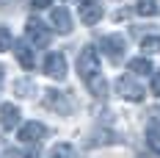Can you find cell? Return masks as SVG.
I'll return each instance as SVG.
<instances>
[{"label": "cell", "instance_id": "obj_23", "mask_svg": "<svg viewBox=\"0 0 160 158\" xmlns=\"http://www.w3.org/2000/svg\"><path fill=\"white\" fill-rule=\"evenodd\" d=\"M0 78H3V67H0Z\"/></svg>", "mask_w": 160, "mask_h": 158}, {"label": "cell", "instance_id": "obj_5", "mask_svg": "<svg viewBox=\"0 0 160 158\" xmlns=\"http://www.w3.org/2000/svg\"><path fill=\"white\" fill-rule=\"evenodd\" d=\"M102 19V6L97 0H80V22L83 25H97Z\"/></svg>", "mask_w": 160, "mask_h": 158}, {"label": "cell", "instance_id": "obj_15", "mask_svg": "<svg viewBox=\"0 0 160 158\" xmlns=\"http://www.w3.org/2000/svg\"><path fill=\"white\" fill-rule=\"evenodd\" d=\"M146 144H149L152 153H158V155H160V130L149 128V130H146Z\"/></svg>", "mask_w": 160, "mask_h": 158}, {"label": "cell", "instance_id": "obj_14", "mask_svg": "<svg viewBox=\"0 0 160 158\" xmlns=\"http://www.w3.org/2000/svg\"><path fill=\"white\" fill-rule=\"evenodd\" d=\"M135 11L144 14V17H158L160 6H158V0H138V3H135Z\"/></svg>", "mask_w": 160, "mask_h": 158}, {"label": "cell", "instance_id": "obj_16", "mask_svg": "<svg viewBox=\"0 0 160 158\" xmlns=\"http://www.w3.org/2000/svg\"><path fill=\"white\" fill-rule=\"evenodd\" d=\"M50 158H72V144H66V142L55 144V147L50 150Z\"/></svg>", "mask_w": 160, "mask_h": 158}, {"label": "cell", "instance_id": "obj_8", "mask_svg": "<svg viewBox=\"0 0 160 158\" xmlns=\"http://www.w3.org/2000/svg\"><path fill=\"white\" fill-rule=\"evenodd\" d=\"M50 22L55 25L58 33H69L72 31V17H69V11H66L64 6H55V8L50 11Z\"/></svg>", "mask_w": 160, "mask_h": 158}, {"label": "cell", "instance_id": "obj_12", "mask_svg": "<svg viewBox=\"0 0 160 158\" xmlns=\"http://www.w3.org/2000/svg\"><path fill=\"white\" fill-rule=\"evenodd\" d=\"M86 83H88V89H91V95H94V97H105V95H108V83H105V78H102V72L91 75Z\"/></svg>", "mask_w": 160, "mask_h": 158}, {"label": "cell", "instance_id": "obj_21", "mask_svg": "<svg viewBox=\"0 0 160 158\" xmlns=\"http://www.w3.org/2000/svg\"><path fill=\"white\" fill-rule=\"evenodd\" d=\"M17 92H19V97H31L28 92H33V83L31 80H19L17 83Z\"/></svg>", "mask_w": 160, "mask_h": 158}, {"label": "cell", "instance_id": "obj_7", "mask_svg": "<svg viewBox=\"0 0 160 158\" xmlns=\"http://www.w3.org/2000/svg\"><path fill=\"white\" fill-rule=\"evenodd\" d=\"M44 133H47V128L42 125V122H28V125L19 128V133H17V139L25 144H33V142H42L44 139Z\"/></svg>", "mask_w": 160, "mask_h": 158}, {"label": "cell", "instance_id": "obj_19", "mask_svg": "<svg viewBox=\"0 0 160 158\" xmlns=\"http://www.w3.org/2000/svg\"><path fill=\"white\" fill-rule=\"evenodd\" d=\"M149 119V128H155V130H160V108H149V114H146Z\"/></svg>", "mask_w": 160, "mask_h": 158}, {"label": "cell", "instance_id": "obj_6", "mask_svg": "<svg viewBox=\"0 0 160 158\" xmlns=\"http://www.w3.org/2000/svg\"><path fill=\"white\" fill-rule=\"evenodd\" d=\"M116 92L124 97V100H132V103L144 100V95H146V92L141 89V86H138V83H132V80H130V78H124V75L116 80Z\"/></svg>", "mask_w": 160, "mask_h": 158}, {"label": "cell", "instance_id": "obj_22", "mask_svg": "<svg viewBox=\"0 0 160 158\" xmlns=\"http://www.w3.org/2000/svg\"><path fill=\"white\" fill-rule=\"evenodd\" d=\"M52 0H33V8H47Z\"/></svg>", "mask_w": 160, "mask_h": 158}, {"label": "cell", "instance_id": "obj_13", "mask_svg": "<svg viewBox=\"0 0 160 158\" xmlns=\"http://www.w3.org/2000/svg\"><path fill=\"white\" fill-rule=\"evenodd\" d=\"M127 69H130V72H135V75H149L155 67H152V61L144 56V58H132V61L127 64Z\"/></svg>", "mask_w": 160, "mask_h": 158}, {"label": "cell", "instance_id": "obj_3", "mask_svg": "<svg viewBox=\"0 0 160 158\" xmlns=\"http://www.w3.org/2000/svg\"><path fill=\"white\" fill-rule=\"evenodd\" d=\"M25 33H28V42H31L33 47H47L50 42V31L44 28V22H39L36 17L28 19V25H25Z\"/></svg>", "mask_w": 160, "mask_h": 158}, {"label": "cell", "instance_id": "obj_18", "mask_svg": "<svg viewBox=\"0 0 160 158\" xmlns=\"http://www.w3.org/2000/svg\"><path fill=\"white\" fill-rule=\"evenodd\" d=\"M6 50H11V31L6 25H0V53H6Z\"/></svg>", "mask_w": 160, "mask_h": 158}, {"label": "cell", "instance_id": "obj_9", "mask_svg": "<svg viewBox=\"0 0 160 158\" xmlns=\"http://www.w3.org/2000/svg\"><path fill=\"white\" fill-rule=\"evenodd\" d=\"M14 56H17V61L22 64L25 69H33V64H36V58H33V45L25 39V42H17L14 45Z\"/></svg>", "mask_w": 160, "mask_h": 158}, {"label": "cell", "instance_id": "obj_24", "mask_svg": "<svg viewBox=\"0 0 160 158\" xmlns=\"http://www.w3.org/2000/svg\"><path fill=\"white\" fill-rule=\"evenodd\" d=\"M28 158H36V155H28Z\"/></svg>", "mask_w": 160, "mask_h": 158}, {"label": "cell", "instance_id": "obj_2", "mask_svg": "<svg viewBox=\"0 0 160 158\" xmlns=\"http://www.w3.org/2000/svg\"><path fill=\"white\" fill-rule=\"evenodd\" d=\"M99 47H102V53H105L111 61H122V56H124V50H127V42H124V36L111 33V36H102Z\"/></svg>", "mask_w": 160, "mask_h": 158}, {"label": "cell", "instance_id": "obj_1", "mask_svg": "<svg viewBox=\"0 0 160 158\" xmlns=\"http://www.w3.org/2000/svg\"><path fill=\"white\" fill-rule=\"evenodd\" d=\"M78 72L83 80H88L91 75H97L99 72V56H97V50L91 47V45H86V47L80 50L78 56Z\"/></svg>", "mask_w": 160, "mask_h": 158}, {"label": "cell", "instance_id": "obj_4", "mask_svg": "<svg viewBox=\"0 0 160 158\" xmlns=\"http://www.w3.org/2000/svg\"><path fill=\"white\" fill-rule=\"evenodd\" d=\"M44 72L55 80H64L66 78V56L64 53H50L47 61H44Z\"/></svg>", "mask_w": 160, "mask_h": 158}, {"label": "cell", "instance_id": "obj_11", "mask_svg": "<svg viewBox=\"0 0 160 158\" xmlns=\"http://www.w3.org/2000/svg\"><path fill=\"white\" fill-rule=\"evenodd\" d=\"M44 106L52 111H58V114H66L69 111V103H66V95H61V92H55V89H50V92H44Z\"/></svg>", "mask_w": 160, "mask_h": 158}, {"label": "cell", "instance_id": "obj_10", "mask_svg": "<svg viewBox=\"0 0 160 158\" xmlns=\"http://www.w3.org/2000/svg\"><path fill=\"white\" fill-rule=\"evenodd\" d=\"M0 125L6 128V130H14V128L19 125V108H17L14 103L0 106Z\"/></svg>", "mask_w": 160, "mask_h": 158}, {"label": "cell", "instance_id": "obj_17", "mask_svg": "<svg viewBox=\"0 0 160 158\" xmlns=\"http://www.w3.org/2000/svg\"><path fill=\"white\" fill-rule=\"evenodd\" d=\"M141 50H144V56L158 53V50H160V39H158V36H146L144 42H141Z\"/></svg>", "mask_w": 160, "mask_h": 158}, {"label": "cell", "instance_id": "obj_20", "mask_svg": "<svg viewBox=\"0 0 160 158\" xmlns=\"http://www.w3.org/2000/svg\"><path fill=\"white\" fill-rule=\"evenodd\" d=\"M149 75H152V95L160 97V69H152Z\"/></svg>", "mask_w": 160, "mask_h": 158}]
</instances>
